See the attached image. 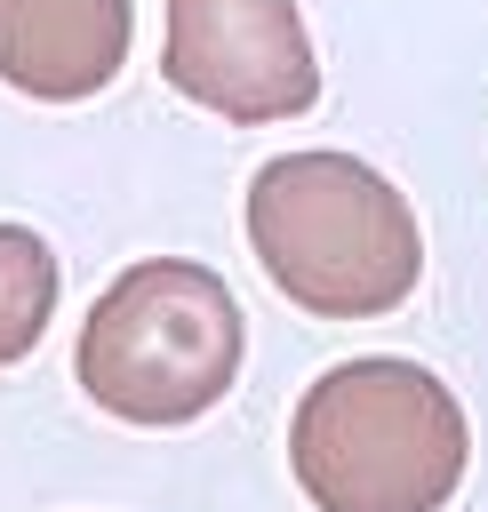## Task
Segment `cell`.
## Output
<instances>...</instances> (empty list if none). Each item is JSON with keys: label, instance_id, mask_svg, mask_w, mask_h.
Returning a JSON list of instances; mask_svg holds the SVG:
<instances>
[{"label": "cell", "instance_id": "obj_1", "mask_svg": "<svg viewBox=\"0 0 488 512\" xmlns=\"http://www.w3.org/2000/svg\"><path fill=\"white\" fill-rule=\"evenodd\" d=\"M464 400L400 352L336 360L288 416V472L312 512H440L464 488Z\"/></svg>", "mask_w": 488, "mask_h": 512}, {"label": "cell", "instance_id": "obj_2", "mask_svg": "<svg viewBox=\"0 0 488 512\" xmlns=\"http://www.w3.org/2000/svg\"><path fill=\"white\" fill-rule=\"evenodd\" d=\"M248 248L312 320H376L416 296L424 232L392 176L352 152H280L248 176Z\"/></svg>", "mask_w": 488, "mask_h": 512}, {"label": "cell", "instance_id": "obj_3", "mask_svg": "<svg viewBox=\"0 0 488 512\" xmlns=\"http://www.w3.org/2000/svg\"><path fill=\"white\" fill-rule=\"evenodd\" d=\"M248 360V320L224 272L192 256H144L112 272V288L88 304V328L72 344L80 392L144 432H176L208 416Z\"/></svg>", "mask_w": 488, "mask_h": 512}, {"label": "cell", "instance_id": "obj_4", "mask_svg": "<svg viewBox=\"0 0 488 512\" xmlns=\"http://www.w3.org/2000/svg\"><path fill=\"white\" fill-rule=\"evenodd\" d=\"M160 72L184 104L272 128L320 104V56L296 0H168Z\"/></svg>", "mask_w": 488, "mask_h": 512}, {"label": "cell", "instance_id": "obj_5", "mask_svg": "<svg viewBox=\"0 0 488 512\" xmlns=\"http://www.w3.org/2000/svg\"><path fill=\"white\" fill-rule=\"evenodd\" d=\"M136 0H0V80L32 104H88L120 80Z\"/></svg>", "mask_w": 488, "mask_h": 512}, {"label": "cell", "instance_id": "obj_6", "mask_svg": "<svg viewBox=\"0 0 488 512\" xmlns=\"http://www.w3.org/2000/svg\"><path fill=\"white\" fill-rule=\"evenodd\" d=\"M56 312V256L32 224H0V368H16Z\"/></svg>", "mask_w": 488, "mask_h": 512}]
</instances>
